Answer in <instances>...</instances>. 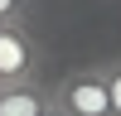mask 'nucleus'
<instances>
[{"instance_id":"5","label":"nucleus","mask_w":121,"mask_h":116,"mask_svg":"<svg viewBox=\"0 0 121 116\" xmlns=\"http://www.w3.org/2000/svg\"><path fill=\"white\" fill-rule=\"evenodd\" d=\"M102 73H107V92H112V111L121 116V58L102 63Z\"/></svg>"},{"instance_id":"4","label":"nucleus","mask_w":121,"mask_h":116,"mask_svg":"<svg viewBox=\"0 0 121 116\" xmlns=\"http://www.w3.org/2000/svg\"><path fill=\"white\" fill-rule=\"evenodd\" d=\"M29 24V0H0V29Z\"/></svg>"},{"instance_id":"6","label":"nucleus","mask_w":121,"mask_h":116,"mask_svg":"<svg viewBox=\"0 0 121 116\" xmlns=\"http://www.w3.org/2000/svg\"><path fill=\"white\" fill-rule=\"evenodd\" d=\"M44 116H68V111H63V106H58V102H53V106H48V111H44Z\"/></svg>"},{"instance_id":"3","label":"nucleus","mask_w":121,"mask_h":116,"mask_svg":"<svg viewBox=\"0 0 121 116\" xmlns=\"http://www.w3.org/2000/svg\"><path fill=\"white\" fill-rule=\"evenodd\" d=\"M48 106H53V87L39 82V77L0 87V116H44Z\"/></svg>"},{"instance_id":"1","label":"nucleus","mask_w":121,"mask_h":116,"mask_svg":"<svg viewBox=\"0 0 121 116\" xmlns=\"http://www.w3.org/2000/svg\"><path fill=\"white\" fill-rule=\"evenodd\" d=\"M53 102L63 106L68 116H116V111H112V92H107V73H102V63L68 73L63 82L53 87Z\"/></svg>"},{"instance_id":"2","label":"nucleus","mask_w":121,"mask_h":116,"mask_svg":"<svg viewBox=\"0 0 121 116\" xmlns=\"http://www.w3.org/2000/svg\"><path fill=\"white\" fill-rule=\"evenodd\" d=\"M24 77H39V39H29L24 24H10L0 29V87Z\"/></svg>"}]
</instances>
